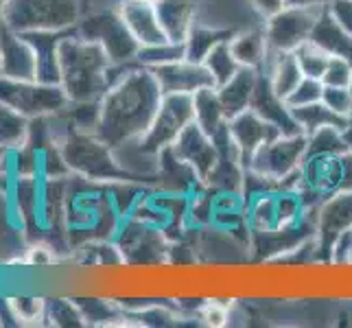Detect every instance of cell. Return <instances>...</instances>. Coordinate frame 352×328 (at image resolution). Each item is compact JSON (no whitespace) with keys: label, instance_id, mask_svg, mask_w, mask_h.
Instances as JSON below:
<instances>
[{"label":"cell","instance_id":"cell-41","mask_svg":"<svg viewBox=\"0 0 352 328\" xmlns=\"http://www.w3.org/2000/svg\"><path fill=\"white\" fill-rule=\"evenodd\" d=\"M197 318L206 326L221 328L230 320V311H228V307L223 305V302H219V300H206V302H201L199 309H197Z\"/></svg>","mask_w":352,"mask_h":328},{"label":"cell","instance_id":"cell-47","mask_svg":"<svg viewBox=\"0 0 352 328\" xmlns=\"http://www.w3.org/2000/svg\"><path fill=\"white\" fill-rule=\"evenodd\" d=\"M287 7H315V9H322L329 5V0H285Z\"/></svg>","mask_w":352,"mask_h":328},{"label":"cell","instance_id":"cell-46","mask_svg":"<svg viewBox=\"0 0 352 328\" xmlns=\"http://www.w3.org/2000/svg\"><path fill=\"white\" fill-rule=\"evenodd\" d=\"M352 190V151L342 153V193Z\"/></svg>","mask_w":352,"mask_h":328},{"label":"cell","instance_id":"cell-33","mask_svg":"<svg viewBox=\"0 0 352 328\" xmlns=\"http://www.w3.org/2000/svg\"><path fill=\"white\" fill-rule=\"evenodd\" d=\"M348 151L344 129L322 127L307 136V157L313 155H342Z\"/></svg>","mask_w":352,"mask_h":328},{"label":"cell","instance_id":"cell-24","mask_svg":"<svg viewBox=\"0 0 352 328\" xmlns=\"http://www.w3.org/2000/svg\"><path fill=\"white\" fill-rule=\"evenodd\" d=\"M155 11L160 24L171 42H184L195 22L197 0H155Z\"/></svg>","mask_w":352,"mask_h":328},{"label":"cell","instance_id":"cell-40","mask_svg":"<svg viewBox=\"0 0 352 328\" xmlns=\"http://www.w3.org/2000/svg\"><path fill=\"white\" fill-rule=\"evenodd\" d=\"M322 103L329 105L335 114L339 116H350L352 114V94L350 88H335V86H324Z\"/></svg>","mask_w":352,"mask_h":328},{"label":"cell","instance_id":"cell-17","mask_svg":"<svg viewBox=\"0 0 352 328\" xmlns=\"http://www.w3.org/2000/svg\"><path fill=\"white\" fill-rule=\"evenodd\" d=\"M228 129H230V136H232L236 149L243 157V164H245V171L250 166L252 155L256 153L263 144H267L270 140L280 136V129L276 125L267 123L263 116H258L254 109H245L236 116H232L228 120Z\"/></svg>","mask_w":352,"mask_h":328},{"label":"cell","instance_id":"cell-23","mask_svg":"<svg viewBox=\"0 0 352 328\" xmlns=\"http://www.w3.org/2000/svg\"><path fill=\"white\" fill-rule=\"evenodd\" d=\"M258 75H261V70L241 66L232 79L217 88L228 120L241 112H245V109H250L254 90H256V83H258Z\"/></svg>","mask_w":352,"mask_h":328},{"label":"cell","instance_id":"cell-42","mask_svg":"<svg viewBox=\"0 0 352 328\" xmlns=\"http://www.w3.org/2000/svg\"><path fill=\"white\" fill-rule=\"evenodd\" d=\"M326 9H329V14L335 18L339 27L352 33V0H329Z\"/></svg>","mask_w":352,"mask_h":328},{"label":"cell","instance_id":"cell-20","mask_svg":"<svg viewBox=\"0 0 352 328\" xmlns=\"http://www.w3.org/2000/svg\"><path fill=\"white\" fill-rule=\"evenodd\" d=\"M250 109H254L258 116H263L267 123L276 125L283 133H287V136H291V133H305L300 129L298 120L294 118V112H291L287 101L274 92L265 70H261V75H258V83H256V90H254Z\"/></svg>","mask_w":352,"mask_h":328},{"label":"cell","instance_id":"cell-30","mask_svg":"<svg viewBox=\"0 0 352 328\" xmlns=\"http://www.w3.org/2000/svg\"><path fill=\"white\" fill-rule=\"evenodd\" d=\"M291 112H294V118L298 120L300 129L305 131L307 136H309V133H313V131L322 129V127H339V129H344L346 123H348L346 116L335 114L333 109L329 105H324L322 101L311 103V105H302V107H294Z\"/></svg>","mask_w":352,"mask_h":328},{"label":"cell","instance_id":"cell-16","mask_svg":"<svg viewBox=\"0 0 352 328\" xmlns=\"http://www.w3.org/2000/svg\"><path fill=\"white\" fill-rule=\"evenodd\" d=\"M38 75V62L31 42L22 33L0 22V77L29 81Z\"/></svg>","mask_w":352,"mask_h":328},{"label":"cell","instance_id":"cell-25","mask_svg":"<svg viewBox=\"0 0 352 328\" xmlns=\"http://www.w3.org/2000/svg\"><path fill=\"white\" fill-rule=\"evenodd\" d=\"M311 42L324 48L331 57H342L352 64V33H348L344 27H339L326 7L322 9L318 22H315Z\"/></svg>","mask_w":352,"mask_h":328},{"label":"cell","instance_id":"cell-44","mask_svg":"<svg viewBox=\"0 0 352 328\" xmlns=\"http://www.w3.org/2000/svg\"><path fill=\"white\" fill-rule=\"evenodd\" d=\"M252 7L258 11V14L267 20V18H272L274 14H278L285 5V0H250Z\"/></svg>","mask_w":352,"mask_h":328},{"label":"cell","instance_id":"cell-10","mask_svg":"<svg viewBox=\"0 0 352 328\" xmlns=\"http://www.w3.org/2000/svg\"><path fill=\"white\" fill-rule=\"evenodd\" d=\"M305 157H307V133H291V136L280 133V136L263 144L252 155L248 168L283 184L285 179L300 171L302 164H305Z\"/></svg>","mask_w":352,"mask_h":328},{"label":"cell","instance_id":"cell-28","mask_svg":"<svg viewBox=\"0 0 352 328\" xmlns=\"http://www.w3.org/2000/svg\"><path fill=\"white\" fill-rule=\"evenodd\" d=\"M234 31L232 29H219V27H208L199 20L192 22V27L184 40V48H186V59L190 62H204L206 55H208L214 46H219L221 42H230L232 40Z\"/></svg>","mask_w":352,"mask_h":328},{"label":"cell","instance_id":"cell-53","mask_svg":"<svg viewBox=\"0 0 352 328\" xmlns=\"http://www.w3.org/2000/svg\"><path fill=\"white\" fill-rule=\"evenodd\" d=\"M83 3H86V0H83Z\"/></svg>","mask_w":352,"mask_h":328},{"label":"cell","instance_id":"cell-29","mask_svg":"<svg viewBox=\"0 0 352 328\" xmlns=\"http://www.w3.org/2000/svg\"><path fill=\"white\" fill-rule=\"evenodd\" d=\"M192 107H195V123L210 136H214L228 123L217 88H204L192 94Z\"/></svg>","mask_w":352,"mask_h":328},{"label":"cell","instance_id":"cell-36","mask_svg":"<svg viewBox=\"0 0 352 328\" xmlns=\"http://www.w3.org/2000/svg\"><path fill=\"white\" fill-rule=\"evenodd\" d=\"M46 324L48 326H86L83 313L75 298H51L46 300Z\"/></svg>","mask_w":352,"mask_h":328},{"label":"cell","instance_id":"cell-26","mask_svg":"<svg viewBox=\"0 0 352 328\" xmlns=\"http://www.w3.org/2000/svg\"><path fill=\"white\" fill-rule=\"evenodd\" d=\"M265 72L270 77L274 92L280 99H287L296 90L298 83L305 79V72L300 68L296 53H270V62H267Z\"/></svg>","mask_w":352,"mask_h":328},{"label":"cell","instance_id":"cell-22","mask_svg":"<svg viewBox=\"0 0 352 328\" xmlns=\"http://www.w3.org/2000/svg\"><path fill=\"white\" fill-rule=\"evenodd\" d=\"M68 31H35L22 33L35 51V62H38V75L35 79L42 83H57L59 86V44Z\"/></svg>","mask_w":352,"mask_h":328},{"label":"cell","instance_id":"cell-35","mask_svg":"<svg viewBox=\"0 0 352 328\" xmlns=\"http://www.w3.org/2000/svg\"><path fill=\"white\" fill-rule=\"evenodd\" d=\"M186 57L184 42H162V44H151V46H140L136 62L144 68H157L164 64L177 62V59Z\"/></svg>","mask_w":352,"mask_h":328},{"label":"cell","instance_id":"cell-19","mask_svg":"<svg viewBox=\"0 0 352 328\" xmlns=\"http://www.w3.org/2000/svg\"><path fill=\"white\" fill-rule=\"evenodd\" d=\"M173 149L182 160L195 168L201 179L208 177L217 164V144L210 133H206L195 120L179 133V138L173 142Z\"/></svg>","mask_w":352,"mask_h":328},{"label":"cell","instance_id":"cell-27","mask_svg":"<svg viewBox=\"0 0 352 328\" xmlns=\"http://www.w3.org/2000/svg\"><path fill=\"white\" fill-rule=\"evenodd\" d=\"M230 48L236 57V62L241 66L265 70L267 62H270V46L265 40V31L261 29H250L243 33H234L230 40Z\"/></svg>","mask_w":352,"mask_h":328},{"label":"cell","instance_id":"cell-1","mask_svg":"<svg viewBox=\"0 0 352 328\" xmlns=\"http://www.w3.org/2000/svg\"><path fill=\"white\" fill-rule=\"evenodd\" d=\"M162 90L153 72L133 64L120 75L99 101V123L94 133L110 147L142 138L160 107Z\"/></svg>","mask_w":352,"mask_h":328},{"label":"cell","instance_id":"cell-4","mask_svg":"<svg viewBox=\"0 0 352 328\" xmlns=\"http://www.w3.org/2000/svg\"><path fill=\"white\" fill-rule=\"evenodd\" d=\"M59 149H62V155L72 175L86 177L92 182H103V184H112V182H138L118 164L114 149L96 136L94 131H83L72 127L64 136V140L59 142Z\"/></svg>","mask_w":352,"mask_h":328},{"label":"cell","instance_id":"cell-48","mask_svg":"<svg viewBox=\"0 0 352 328\" xmlns=\"http://www.w3.org/2000/svg\"><path fill=\"white\" fill-rule=\"evenodd\" d=\"M344 138H346V144H348V151H352V114L348 116V123L344 127Z\"/></svg>","mask_w":352,"mask_h":328},{"label":"cell","instance_id":"cell-7","mask_svg":"<svg viewBox=\"0 0 352 328\" xmlns=\"http://www.w3.org/2000/svg\"><path fill=\"white\" fill-rule=\"evenodd\" d=\"M68 96L57 83H42L38 79L20 81L0 77V105H7L24 118L59 114L68 107Z\"/></svg>","mask_w":352,"mask_h":328},{"label":"cell","instance_id":"cell-32","mask_svg":"<svg viewBox=\"0 0 352 328\" xmlns=\"http://www.w3.org/2000/svg\"><path fill=\"white\" fill-rule=\"evenodd\" d=\"M201 64L208 68L217 88L232 79L241 68V64L236 62V57L232 53V48H230V42H221L219 46H214L212 51L206 55Z\"/></svg>","mask_w":352,"mask_h":328},{"label":"cell","instance_id":"cell-31","mask_svg":"<svg viewBox=\"0 0 352 328\" xmlns=\"http://www.w3.org/2000/svg\"><path fill=\"white\" fill-rule=\"evenodd\" d=\"M9 318L18 326H42L46 324V298L38 296H14L5 300Z\"/></svg>","mask_w":352,"mask_h":328},{"label":"cell","instance_id":"cell-15","mask_svg":"<svg viewBox=\"0 0 352 328\" xmlns=\"http://www.w3.org/2000/svg\"><path fill=\"white\" fill-rule=\"evenodd\" d=\"M160 86L162 94H195L204 88H217L214 79L204 64L190 62V59H177V62L149 68Z\"/></svg>","mask_w":352,"mask_h":328},{"label":"cell","instance_id":"cell-8","mask_svg":"<svg viewBox=\"0 0 352 328\" xmlns=\"http://www.w3.org/2000/svg\"><path fill=\"white\" fill-rule=\"evenodd\" d=\"M114 243L123 256L125 267H160L168 265L171 241L160 228L125 217L114 237Z\"/></svg>","mask_w":352,"mask_h":328},{"label":"cell","instance_id":"cell-3","mask_svg":"<svg viewBox=\"0 0 352 328\" xmlns=\"http://www.w3.org/2000/svg\"><path fill=\"white\" fill-rule=\"evenodd\" d=\"M123 219L125 217L112 199L110 184L79 175L66 179L64 223L72 252L86 243L114 241Z\"/></svg>","mask_w":352,"mask_h":328},{"label":"cell","instance_id":"cell-38","mask_svg":"<svg viewBox=\"0 0 352 328\" xmlns=\"http://www.w3.org/2000/svg\"><path fill=\"white\" fill-rule=\"evenodd\" d=\"M322 94H324V83L322 79H313V77H305L302 79L296 90L287 96V105L294 109V107H302V105H311V103H318L322 101Z\"/></svg>","mask_w":352,"mask_h":328},{"label":"cell","instance_id":"cell-21","mask_svg":"<svg viewBox=\"0 0 352 328\" xmlns=\"http://www.w3.org/2000/svg\"><path fill=\"white\" fill-rule=\"evenodd\" d=\"M118 9L127 29L131 31V35L136 38L140 46L168 42L153 3H129V0H120Z\"/></svg>","mask_w":352,"mask_h":328},{"label":"cell","instance_id":"cell-13","mask_svg":"<svg viewBox=\"0 0 352 328\" xmlns=\"http://www.w3.org/2000/svg\"><path fill=\"white\" fill-rule=\"evenodd\" d=\"M348 230H352V190L335 193L318 206V230H315L318 263H331L335 241Z\"/></svg>","mask_w":352,"mask_h":328},{"label":"cell","instance_id":"cell-43","mask_svg":"<svg viewBox=\"0 0 352 328\" xmlns=\"http://www.w3.org/2000/svg\"><path fill=\"white\" fill-rule=\"evenodd\" d=\"M331 263L335 265H352V230L344 232L335 241L331 252Z\"/></svg>","mask_w":352,"mask_h":328},{"label":"cell","instance_id":"cell-2","mask_svg":"<svg viewBox=\"0 0 352 328\" xmlns=\"http://www.w3.org/2000/svg\"><path fill=\"white\" fill-rule=\"evenodd\" d=\"M129 64H114L101 44L68 31L59 44V86L70 103H99Z\"/></svg>","mask_w":352,"mask_h":328},{"label":"cell","instance_id":"cell-49","mask_svg":"<svg viewBox=\"0 0 352 328\" xmlns=\"http://www.w3.org/2000/svg\"><path fill=\"white\" fill-rule=\"evenodd\" d=\"M5 5H7V0H0V20H3V11H5Z\"/></svg>","mask_w":352,"mask_h":328},{"label":"cell","instance_id":"cell-6","mask_svg":"<svg viewBox=\"0 0 352 328\" xmlns=\"http://www.w3.org/2000/svg\"><path fill=\"white\" fill-rule=\"evenodd\" d=\"M118 5L94 9V11H83L81 20L77 22V27L72 31L81 35V38L101 44L114 64H131V62H136L140 44L127 29L123 16H120Z\"/></svg>","mask_w":352,"mask_h":328},{"label":"cell","instance_id":"cell-34","mask_svg":"<svg viewBox=\"0 0 352 328\" xmlns=\"http://www.w3.org/2000/svg\"><path fill=\"white\" fill-rule=\"evenodd\" d=\"M29 118L20 116L7 105H0V147L18 149L27 142Z\"/></svg>","mask_w":352,"mask_h":328},{"label":"cell","instance_id":"cell-14","mask_svg":"<svg viewBox=\"0 0 352 328\" xmlns=\"http://www.w3.org/2000/svg\"><path fill=\"white\" fill-rule=\"evenodd\" d=\"M212 140L217 144V164L210 171V175L204 179V184L214 190L241 193L243 177H245V164H243V157L232 136H230L228 123L214 133Z\"/></svg>","mask_w":352,"mask_h":328},{"label":"cell","instance_id":"cell-5","mask_svg":"<svg viewBox=\"0 0 352 328\" xmlns=\"http://www.w3.org/2000/svg\"><path fill=\"white\" fill-rule=\"evenodd\" d=\"M83 11V0H7L0 22L16 33L72 31Z\"/></svg>","mask_w":352,"mask_h":328},{"label":"cell","instance_id":"cell-50","mask_svg":"<svg viewBox=\"0 0 352 328\" xmlns=\"http://www.w3.org/2000/svg\"><path fill=\"white\" fill-rule=\"evenodd\" d=\"M129 3H155V0H129Z\"/></svg>","mask_w":352,"mask_h":328},{"label":"cell","instance_id":"cell-9","mask_svg":"<svg viewBox=\"0 0 352 328\" xmlns=\"http://www.w3.org/2000/svg\"><path fill=\"white\" fill-rule=\"evenodd\" d=\"M192 120H195V107H192L190 94H162L160 107H157L147 133L138 138L142 149L160 155V151L171 147Z\"/></svg>","mask_w":352,"mask_h":328},{"label":"cell","instance_id":"cell-12","mask_svg":"<svg viewBox=\"0 0 352 328\" xmlns=\"http://www.w3.org/2000/svg\"><path fill=\"white\" fill-rule=\"evenodd\" d=\"M324 9V7H322ZM322 9L315 7H283L265 20V40L272 53H294L300 44L311 40L315 22Z\"/></svg>","mask_w":352,"mask_h":328},{"label":"cell","instance_id":"cell-18","mask_svg":"<svg viewBox=\"0 0 352 328\" xmlns=\"http://www.w3.org/2000/svg\"><path fill=\"white\" fill-rule=\"evenodd\" d=\"M201 184L204 179L188 162L182 160L173 149V144L160 151V155H157V171L151 184L153 188L179 193V195H192L197 188H201Z\"/></svg>","mask_w":352,"mask_h":328},{"label":"cell","instance_id":"cell-45","mask_svg":"<svg viewBox=\"0 0 352 328\" xmlns=\"http://www.w3.org/2000/svg\"><path fill=\"white\" fill-rule=\"evenodd\" d=\"M11 155H14V149L0 147V182H5L7 186L14 182V173H11Z\"/></svg>","mask_w":352,"mask_h":328},{"label":"cell","instance_id":"cell-37","mask_svg":"<svg viewBox=\"0 0 352 328\" xmlns=\"http://www.w3.org/2000/svg\"><path fill=\"white\" fill-rule=\"evenodd\" d=\"M296 57L300 62V68L305 72V77H313V79H322L324 72H326V66L331 62V55L320 48L315 42L307 40L305 44H300L296 48Z\"/></svg>","mask_w":352,"mask_h":328},{"label":"cell","instance_id":"cell-39","mask_svg":"<svg viewBox=\"0 0 352 328\" xmlns=\"http://www.w3.org/2000/svg\"><path fill=\"white\" fill-rule=\"evenodd\" d=\"M352 81V64L342 57H331L326 72L322 77L324 86H335V88H348Z\"/></svg>","mask_w":352,"mask_h":328},{"label":"cell","instance_id":"cell-52","mask_svg":"<svg viewBox=\"0 0 352 328\" xmlns=\"http://www.w3.org/2000/svg\"><path fill=\"white\" fill-rule=\"evenodd\" d=\"M0 197H3V193H0Z\"/></svg>","mask_w":352,"mask_h":328},{"label":"cell","instance_id":"cell-51","mask_svg":"<svg viewBox=\"0 0 352 328\" xmlns=\"http://www.w3.org/2000/svg\"><path fill=\"white\" fill-rule=\"evenodd\" d=\"M348 88H350V94H352V81H350V86H348Z\"/></svg>","mask_w":352,"mask_h":328},{"label":"cell","instance_id":"cell-11","mask_svg":"<svg viewBox=\"0 0 352 328\" xmlns=\"http://www.w3.org/2000/svg\"><path fill=\"white\" fill-rule=\"evenodd\" d=\"M315 230H318V208L309 210L300 221L287 228L252 232L250 254L256 261H285L289 254L315 239Z\"/></svg>","mask_w":352,"mask_h":328}]
</instances>
